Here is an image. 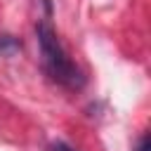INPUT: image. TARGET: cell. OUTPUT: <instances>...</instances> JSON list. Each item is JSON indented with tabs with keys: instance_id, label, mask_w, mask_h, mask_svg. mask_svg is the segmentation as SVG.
Masks as SVG:
<instances>
[{
	"instance_id": "obj_4",
	"label": "cell",
	"mask_w": 151,
	"mask_h": 151,
	"mask_svg": "<svg viewBox=\"0 0 151 151\" xmlns=\"http://www.w3.org/2000/svg\"><path fill=\"white\" fill-rule=\"evenodd\" d=\"M52 151H76V149L68 146V144H64V142H57V144L52 146Z\"/></svg>"
},
{
	"instance_id": "obj_3",
	"label": "cell",
	"mask_w": 151,
	"mask_h": 151,
	"mask_svg": "<svg viewBox=\"0 0 151 151\" xmlns=\"http://www.w3.org/2000/svg\"><path fill=\"white\" fill-rule=\"evenodd\" d=\"M134 151H149V134H146V132H144V134L139 137V142H137Z\"/></svg>"
},
{
	"instance_id": "obj_1",
	"label": "cell",
	"mask_w": 151,
	"mask_h": 151,
	"mask_svg": "<svg viewBox=\"0 0 151 151\" xmlns=\"http://www.w3.org/2000/svg\"><path fill=\"white\" fill-rule=\"evenodd\" d=\"M35 35H38V45H40V57H42V68L45 73L61 87L66 90H80L85 85V76L78 68V64L68 57L66 47L61 45L57 31L52 28V24L47 19L38 21L35 26Z\"/></svg>"
},
{
	"instance_id": "obj_2",
	"label": "cell",
	"mask_w": 151,
	"mask_h": 151,
	"mask_svg": "<svg viewBox=\"0 0 151 151\" xmlns=\"http://www.w3.org/2000/svg\"><path fill=\"white\" fill-rule=\"evenodd\" d=\"M19 47H21V45H19V40H14L12 35H0V52H2V54H7V57H9V54H14Z\"/></svg>"
}]
</instances>
